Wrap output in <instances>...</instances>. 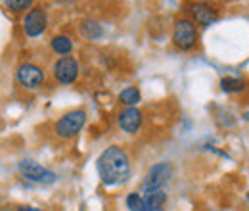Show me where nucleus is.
<instances>
[{"label":"nucleus","mask_w":249,"mask_h":211,"mask_svg":"<svg viewBox=\"0 0 249 211\" xmlns=\"http://www.w3.org/2000/svg\"><path fill=\"white\" fill-rule=\"evenodd\" d=\"M16 79L23 89L36 91L44 83V71L35 63H21L18 67V71H16Z\"/></svg>","instance_id":"nucleus-6"},{"label":"nucleus","mask_w":249,"mask_h":211,"mask_svg":"<svg viewBox=\"0 0 249 211\" xmlns=\"http://www.w3.org/2000/svg\"><path fill=\"white\" fill-rule=\"evenodd\" d=\"M33 2H35V0H4V4L8 6V10H12V12H16V14L29 10L33 6Z\"/></svg>","instance_id":"nucleus-16"},{"label":"nucleus","mask_w":249,"mask_h":211,"mask_svg":"<svg viewBox=\"0 0 249 211\" xmlns=\"http://www.w3.org/2000/svg\"><path fill=\"white\" fill-rule=\"evenodd\" d=\"M173 42L180 48V50H192L197 44V29L196 23L188 18H180L175 21V29H173Z\"/></svg>","instance_id":"nucleus-4"},{"label":"nucleus","mask_w":249,"mask_h":211,"mask_svg":"<svg viewBox=\"0 0 249 211\" xmlns=\"http://www.w3.org/2000/svg\"><path fill=\"white\" fill-rule=\"evenodd\" d=\"M140 100H142V94L136 87H128V89L121 91V94H119V102L126 108H134Z\"/></svg>","instance_id":"nucleus-13"},{"label":"nucleus","mask_w":249,"mask_h":211,"mask_svg":"<svg viewBox=\"0 0 249 211\" xmlns=\"http://www.w3.org/2000/svg\"><path fill=\"white\" fill-rule=\"evenodd\" d=\"M142 121H144V115L138 108H124L117 115V123L121 127V131L128 133V134H136L142 127Z\"/></svg>","instance_id":"nucleus-9"},{"label":"nucleus","mask_w":249,"mask_h":211,"mask_svg":"<svg viewBox=\"0 0 249 211\" xmlns=\"http://www.w3.org/2000/svg\"><path fill=\"white\" fill-rule=\"evenodd\" d=\"M18 169H19L23 179H27L29 182H35V184H52V182H56V175L50 169L42 167L40 163H36L33 159L19 161Z\"/></svg>","instance_id":"nucleus-5"},{"label":"nucleus","mask_w":249,"mask_h":211,"mask_svg":"<svg viewBox=\"0 0 249 211\" xmlns=\"http://www.w3.org/2000/svg\"><path fill=\"white\" fill-rule=\"evenodd\" d=\"M50 48H52L56 54H60V56H67V54L73 50V42H71L69 37L58 35V37H54V38L50 40Z\"/></svg>","instance_id":"nucleus-11"},{"label":"nucleus","mask_w":249,"mask_h":211,"mask_svg":"<svg viewBox=\"0 0 249 211\" xmlns=\"http://www.w3.org/2000/svg\"><path fill=\"white\" fill-rule=\"evenodd\" d=\"M173 179V165L169 161H161L156 163L144 177L142 181V192H154V190H163V186Z\"/></svg>","instance_id":"nucleus-3"},{"label":"nucleus","mask_w":249,"mask_h":211,"mask_svg":"<svg viewBox=\"0 0 249 211\" xmlns=\"http://www.w3.org/2000/svg\"><path fill=\"white\" fill-rule=\"evenodd\" d=\"M54 77L62 85H71L79 77V61L71 56H62L54 63Z\"/></svg>","instance_id":"nucleus-7"},{"label":"nucleus","mask_w":249,"mask_h":211,"mask_svg":"<svg viewBox=\"0 0 249 211\" xmlns=\"http://www.w3.org/2000/svg\"><path fill=\"white\" fill-rule=\"evenodd\" d=\"M18 211H42V210H38V208H31V206H21Z\"/></svg>","instance_id":"nucleus-17"},{"label":"nucleus","mask_w":249,"mask_h":211,"mask_svg":"<svg viewBox=\"0 0 249 211\" xmlns=\"http://www.w3.org/2000/svg\"><path fill=\"white\" fill-rule=\"evenodd\" d=\"M246 79L242 77H224L220 79V89L228 94H236V92H242L246 89Z\"/></svg>","instance_id":"nucleus-12"},{"label":"nucleus","mask_w":249,"mask_h":211,"mask_svg":"<svg viewBox=\"0 0 249 211\" xmlns=\"http://www.w3.org/2000/svg\"><path fill=\"white\" fill-rule=\"evenodd\" d=\"M81 33H83V37H85V38L94 40V38L102 37V27H100L96 21H92V19H87V21H83V23H81Z\"/></svg>","instance_id":"nucleus-14"},{"label":"nucleus","mask_w":249,"mask_h":211,"mask_svg":"<svg viewBox=\"0 0 249 211\" xmlns=\"http://www.w3.org/2000/svg\"><path fill=\"white\" fill-rule=\"evenodd\" d=\"M126 208L130 211H148L146 208V200L140 192H130L126 196Z\"/></svg>","instance_id":"nucleus-15"},{"label":"nucleus","mask_w":249,"mask_h":211,"mask_svg":"<svg viewBox=\"0 0 249 211\" xmlns=\"http://www.w3.org/2000/svg\"><path fill=\"white\" fill-rule=\"evenodd\" d=\"M85 123H87V112L85 110H71V112L63 114L62 117L56 121L54 134L58 138H63V140L73 138L83 131Z\"/></svg>","instance_id":"nucleus-2"},{"label":"nucleus","mask_w":249,"mask_h":211,"mask_svg":"<svg viewBox=\"0 0 249 211\" xmlns=\"http://www.w3.org/2000/svg\"><path fill=\"white\" fill-rule=\"evenodd\" d=\"M48 25V16L42 8H33L23 19V31L27 37H40Z\"/></svg>","instance_id":"nucleus-8"},{"label":"nucleus","mask_w":249,"mask_h":211,"mask_svg":"<svg viewBox=\"0 0 249 211\" xmlns=\"http://www.w3.org/2000/svg\"><path fill=\"white\" fill-rule=\"evenodd\" d=\"M96 169L106 186H119L130 179V159L121 146H109L102 152Z\"/></svg>","instance_id":"nucleus-1"},{"label":"nucleus","mask_w":249,"mask_h":211,"mask_svg":"<svg viewBox=\"0 0 249 211\" xmlns=\"http://www.w3.org/2000/svg\"><path fill=\"white\" fill-rule=\"evenodd\" d=\"M190 14H192L194 21H197V23L203 25V27L211 25V23L217 19V12H215L213 6H209L207 2H196V4H192Z\"/></svg>","instance_id":"nucleus-10"}]
</instances>
